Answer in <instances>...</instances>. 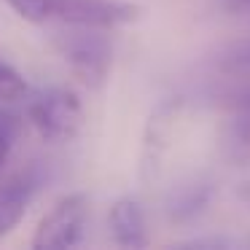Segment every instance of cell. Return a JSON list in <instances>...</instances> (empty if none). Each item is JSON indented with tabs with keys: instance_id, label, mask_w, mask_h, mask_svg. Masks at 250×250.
I'll return each instance as SVG.
<instances>
[{
	"instance_id": "cell-1",
	"label": "cell",
	"mask_w": 250,
	"mask_h": 250,
	"mask_svg": "<svg viewBox=\"0 0 250 250\" xmlns=\"http://www.w3.org/2000/svg\"><path fill=\"white\" fill-rule=\"evenodd\" d=\"M67 27L70 30L51 35V43L83 86L100 89L113 67V46L97 27H76V24Z\"/></svg>"
},
{
	"instance_id": "cell-2",
	"label": "cell",
	"mask_w": 250,
	"mask_h": 250,
	"mask_svg": "<svg viewBox=\"0 0 250 250\" xmlns=\"http://www.w3.org/2000/svg\"><path fill=\"white\" fill-rule=\"evenodd\" d=\"M27 119L38 135L49 143L73 140L81 126V100L73 89H41L27 103Z\"/></svg>"
},
{
	"instance_id": "cell-3",
	"label": "cell",
	"mask_w": 250,
	"mask_h": 250,
	"mask_svg": "<svg viewBox=\"0 0 250 250\" xmlns=\"http://www.w3.org/2000/svg\"><path fill=\"white\" fill-rule=\"evenodd\" d=\"M89 218V199L86 194H65L51 205V210L38 221L33 234L35 250L51 248H73L83 239Z\"/></svg>"
},
{
	"instance_id": "cell-4",
	"label": "cell",
	"mask_w": 250,
	"mask_h": 250,
	"mask_svg": "<svg viewBox=\"0 0 250 250\" xmlns=\"http://www.w3.org/2000/svg\"><path fill=\"white\" fill-rule=\"evenodd\" d=\"M54 19L76 27L113 30L137 19V8L121 0H54Z\"/></svg>"
},
{
	"instance_id": "cell-5",
	"label": "cell",
	"mask_w": 250,
	"mask_h": 250,
	"mask_svg": "<svg viewBox=\"0 0 250 250\" xmlns=\"http://www.w3.org/2000/svg\"><path fill=\"white\" fill-rule=\"evenodd\" d=\"M41 183H43L41 169L27 167L0 186V237L11 234L22 223V218L27 215L30 205H33L35 194H38Z\"/></svg>"
},
{
	"instance_id": "cell-6",
	"label": "cell",
	"mask_w": 250,
	"mask_h": 250,
	"mask_svg": "<svg viewBox=\"0 0 250 250\" xmlns=\"http://www.w3.org/2000/svg\"><path fill=\"white\" fill-rule=\"evenodd\" d=\"M108 223H110L113 239L119 245H124V248H143L148 242L146 215H143V207L132 196H124V199L113 202Z\"/></svg>"
},
{
	"instance_id": "cell-7",
	"label": "cell",
	"mask_w": 250,
	"mask_h": 250,
	"mask_svg": "<svg viewBox=\"0 0 250 250\" xmlns=\"http://www.w3.org/2000/svg\"><path fill=\"white\" fill-rule=\"evenodd\" d=\"M207 202H210V188L207 186H186V188H180L178 194H172V199H169V215L175 218V221H188V218H194L196 212H202L207 207Z\"/></svg>"
},
{
	"instance_id": "cell-8",
	"label": "cell",
	"mask_w": 250,
	"mask_h": 250,
	"mask_svg": "<svg viewBox=\"0 0 250 250\" xmlns=\"http://www.w3.org/2000/svg\"><path fill=\"white\" fill-rule=\"evenodd\" d=\"M215 67L223 76L250 81V41H239V43L226 46L215 57Z\"/></svg>"
},
{
	"instance_id": "cell-9",
	"label": "cell",
	"mask_w": 250,
	"mask_h": 250,
	"mask_svg": "<svg viewBox=\"0 0 250 250\" xmlns=\"http://www.w3.org/2000/svg\"><path fill=\"white\" fill-rule=\"evenodd\" d=\"M14 14L33 24H46L54 19V0H6Z\"/></svg>"
},
{
	"instance_id": "cell-10",
	"label": "cell",
	"mask_w": 250,
	"mask_h": 250,
	"mask_svg": "<svg viewBox=\"0 0 250 250\" xmlns=\"http://www.w3.org/2000/svg\"><path fill=\"white\" fill-rule=\"evenodd\" d=\"M19 132H22V119L17 113H11V110L0 108V169H3V164L11 156Z\"/></svg>"
},
{
	"instance_id": "cell-11",
	"label": "cell",
	"mask_w": 250,
	"mask_h": 250,
	"mask_svg": "<svg viewBox=\"0 0 250 250\" xmlns=\"http://www.w3.org/2000/svg\"><path fill=\"white\" fill-rule=\"evenodd\" d=\"M24 94H27L24 78L19 76L11 65L0 62V100H3V103H14V100H22Z\"/></svg>"
},
{
	"instance_id": "cell-12",
	"label": "cell",
	"mask_w": 250,
	"mask_h": 250,
	"mask_svg": "<svg viewBox=\"0 0 250 250\" xmlns=\"http://www.w3.org/2000/svg\"><path fill=\"white\" fill-rule=\"evenodd\" d=\"M231 140L239 148L250 151V110L234 113V124H231Z\"/></svg>"
},
{
	"instance_id": "cell-13",
	"label": "cell",
	"mask_w": 250,
	"mask_h": 250,
	"mask_svg": "<svg viewBox=\"0 0 250 250\" xmlns=\"http://www.w3.org/2000/svg\"><path fill=\"white\" fill-rule=\"evenodd\" d=\"M221 6L231 14H248L250 11V0H221Z\"/></svg>"
}]
</instances>
